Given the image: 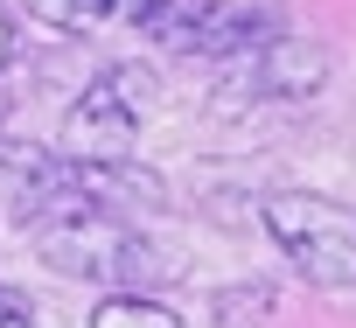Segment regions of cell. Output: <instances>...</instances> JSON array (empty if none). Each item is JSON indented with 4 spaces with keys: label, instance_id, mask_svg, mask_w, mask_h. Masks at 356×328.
<instances>
[{
    "label": "cell",
    "instance_id": "cell-12",
    "mask_svg": "<svg viewBox=\"0 0 356 328\" xmlns=\"http://www.w3.org/2000/svg\"><path fill=\"white\" fill-rule=\"evenodd\" d=\"M8 112H15V98H8V91H0V119H8Z\"/></svg>",
    "mask_w": 356,
    "mask_h": 328
},
{
    "label": "cell",
    "instance_id": "cell-5",
    "mask_svg": "<svg viewBox=\"0 0 356 328\" xmlns=\"http://www.w3.org/2000/svg\"><path fill=\"white\" fill-rule=\"evenodd\" d=\"M321 77H328V49L321 42H307V35H266L259 49L231 56V84L224 91H238V98L224 112H238L245 98H307V91H321Z\"/></svg>",
    "mask_w": 356,
    "mask_h": 328
},
{
    "label": "cell",
    "instance_id": "cell-3",
    "mask_svg": "<svg viewBox=\"0 0 356 328\" xmlns=\"http://www.w3.org/2000/svg\"><path fill=\"white\" fill-rule=\"evenodd\" d=\"M266 231L307 286H328V293L356 286V210L349 203L314 196V189H280L266 196Z\"/></svg>",
    "mask_w": 356,
    "mask_h": 328
},
{
    "label": "cell",
    "instance_id": "cell-10",
    "mask_svg": "<svg viewBox=\"0 0 356 328\" xmlns=\"http://www.w3.org/2000/svg\"><path fill=\"white\" fill-rule=\"evenodd\" d=\"M0 328H35V300L15 293V286H0Z\"/></svg>",
    "mask_w": 356,
    "mask_h": 328
},
{
    "label": "cell",
    "instance_id": "cell-8",
    "mask_svg": "<svg viewBox=\"0 0 356 328\" xmlns=\"http://www.w3.org/2000/svg\"><path fill=\"white\" fill-rule=\"evenodd\" d=\"M210 314H217V328H266L273 321V286L266 279H238V286H224L210 300Z\"/></svg>",
    "mask_w": 356,
    "mask_h": 328
},
{
    "label": "cell",
    "instance_id": "cell-4",
    "mask_svg": "<svg viewBox=\"0 0 356 328\" xmlns=\"http://www.w3.org/2000/svg\"><path fill=\"white\" fill-rule=\"evenodd\" d=\"M63 203H77V168L56 147H35V140H0V224L35 231Z\"/></svg>",
    "mask_w": 356,
    "mask_h": 328
},
{
    "label": "cell",
    "instance_id": "cell-1",
    "mask_svg": "<svg viewBox=\"0 0 356 328\" xmlns=\"http://www.w3.org/2000/svg\"><path fill=\"white\" fill-rule=\"evenodd\" d=\"M29 238H35V252H42L63 279H98V286H112V293H154V286H168L175 272H182L161 245H147L126 217L91 210V203L49 210Z\"/></svg>",
    "mask_w": 356,
    "mask_h": 328
},
{
    "label": "cell",
    "instance_id": "cell-7",
    "mask_svg": "<svg viewBox=\"0 0 356 328\" xmlns=\"http://www.w3.org/2000/svg\"><path fill=\"white\" fill-rule=\"evenodd\" d=\"M91 328H182V314L161 293H105L91 307Z\"/></svg>",
    "mask_w": 356,
    "mask_h": 328
},
{
    "label": "cell",
    "instance_id": "cell-6",
    "mask_svg": "<svg viewBox=\"0 0 356 328\" xmlns=\"http://www.w3.org/2000/svg\"><path fill=\"white\" fill-rule=\"evenodd\" d=\"M77 168V161H70ZM77 203L91 210H112V217H133V210H168V182L140 161H105V168H77Z\"/></svg>",
    "mask_w": 356,
    "mask_h": 328
},
{
    "label": "cell",
    "instance_id": "cell-11",
    "mask_svg": "<svg viewBox=\"0 0 356 328\" xmlns=\"http://www.w3.org/2000/svg\"><path fill=\"white\" fill-rule=\"evenodd\" d=\"M15 63V22H8V8H0V70Z\"/></svg>",
    "mask_w": 356,
    "mask_h": 328
},
{
    "label": "cell",
    "instance_id": "cell-2",
    "mask_svg": "<svg viewBox=\"0 0 356 328\" xmlns=\"http://www.w3.org/2000/svg\"><path fill=\"white\" fill-rule=\"evenodd\" d=\"M147 112H154V77H147L140 63H105V70L84 84V98L63 112L56 154H63V161H77V168L133 161Z\"/></svg>",
    "mask_w": 356,
    "mask_h": 328
},
{
    "label": "cell",
    "instance_id": "cell-9",
    "mask_svg": "<svg viewBox=\"0 0 356 328\" xmlns=\"http://www.w3.org/2000/svg\"><path fill=\"white\" fill-rule=\"evenodd\" d=\"M29 8V22H42V28H91V22H105L119 0H22Z\"/></svg>",
    "mask_w": 356,
    "mask_h": 328
}]
</instances>
